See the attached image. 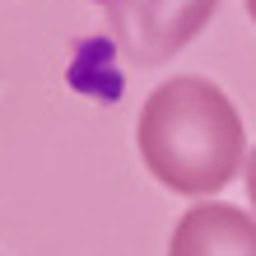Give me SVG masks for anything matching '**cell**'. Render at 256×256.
<instances>
[{"mask_svg": "<svg viewBox=\"0 0 256 256\" xmlns=\"http://www.w3.org/2000/svg\"><path fill=\"white\" fill-rule=\"evenodd\" d=\"M219 0H116V28L135 66L177 56L210 24Z\"/></svg>", "mask_w": 256, "mask_h": 256, "instance_id": "7a4b0ae2", "label": "cell"}, {"mask_svg": "<svg viewBox=\"0 0 256 256\" xmlns=\"http://www.w3.org/2000/svg\"><path fill=\"white\" fill-rule=\"evenodd\" d=\"M247 196H252V210H256V149L247 154Z\"/></svg>", "mask_w": 256, "mask_h": 256, "instance_id": "277c9868", "label": "cell"}, {"mask_svg": "<svg viewBox=\"0 0 256 256\" xmlns=\"http://www.w3.org/2000/svg\"><path fill=\"white\" fill-rule=\"evenodd\" d=\"M144 168L177 196H219L247 158L242 116L205 74H172L144 98L135 122Z\"/></svg>", "mask_w": 256, "mask_h": 256, "instance_id": "6da1fadb", "label": "cell"}, {"mask_svg": "<svg viewBox=\"0 0 256 256\" xmlns=\"http://www.w3.org/2000/svg\"><path fill=\"white\" fill-rule=\"evenodd\" d=\"M168 256H256V219H247L238 205L200 200L177 219Z\"/></svg>", "mask_w": 256, "mask_h": 256, "instance_id": "3957f363", "label": "cell"}, {"mask_svg": "<svg viewBox=\"0 0 256 256\" xmlns=\"http://www.w3.org/2000/svg\"><path fill=\"white\" fill-rule=\"evenodd\" d=\"M242 5H247V14H252V24H256V0H242Z\"/></svg>", "mask_w": 256, "mask_h": 256, "instance_id": "5b68a950", "label": "cell"}]
</instances>
